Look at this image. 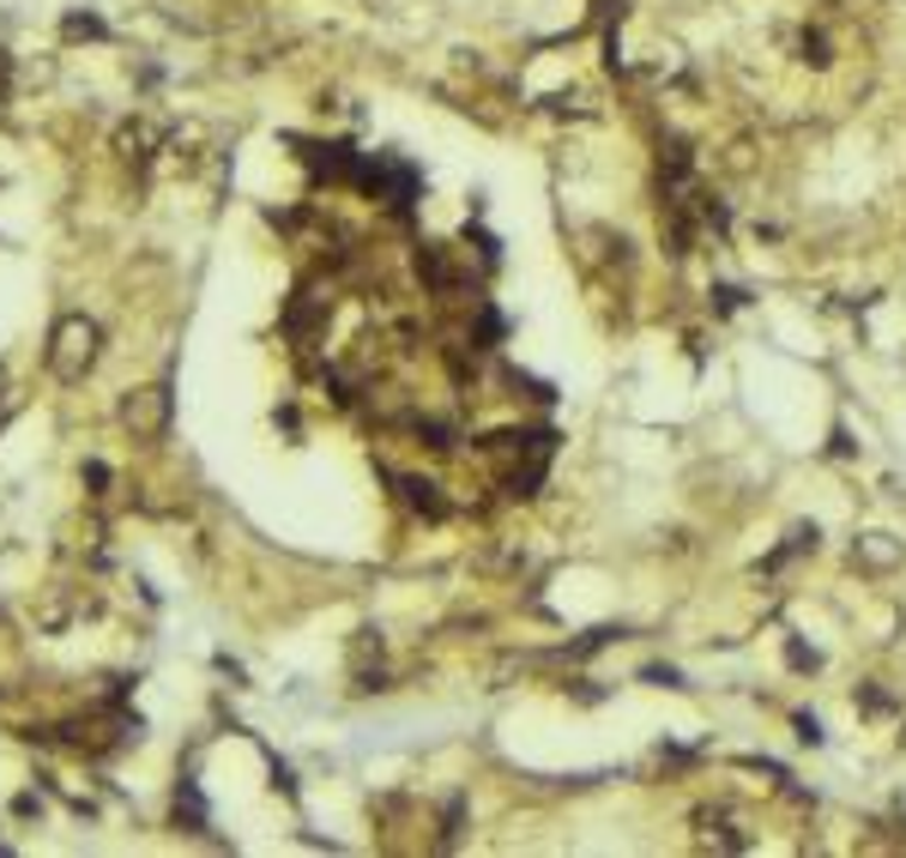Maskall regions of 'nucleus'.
I'll return each instance as SVG.
<instances>
[{"mask_svg":"<svg viewBox=\"0 0 906 858\" xmlns=\"http://www.w3.org/2000/svg\"><path fill=\"white\" fill-rule=\"evenodd\" d=\"M646 684H665V689H683V671H677V665H646Z\"/></svg>","mask_w":906,"mask_h":858,"instance_id":"0eeeda50","label":"nucleus"},{"mask_svg":"<svg viewBox=\"0 0 906 858\" xmlns=\"http://www.w3.org/2000/svg\"><path fill=\"white\" fill-rule=\"evenodd\" d=\"M103 332L91 315H61L55 332H49V375L55 381H85V369L97 363Z\"/></svg>","mask_w":906,"mask_h":858,"instance_id":"f257e3e1","label":"nucleus"},{"mask_svg":"<svg viewBox=\"0 0 906 858\" xmlns=\"http://www.w3.org/2000/svg\"><path fill=\"white\" fill-rule=\"evenodd\" d=\"M122 424L134 442H158L164 430H170V388H139V393H127L122 400Z\"/></svg>","mask_w":906,"mask_h":858,"instance_id":"f03ea898","label":"nucleus"},{"mask_svg":"<svg viewBox=\"0 0 906 858\" xmlns=\"http://www.w3.org/2000/svg\"><path fill=\"white\" fill-rule=\"evenodd\" d=\"M61 31H67V36H103V19H91V12H67Z\"/></svg>","mask_w":906,"mask_h":858,"instance_id":"423d86ee","label":"nucleus"},{"mask_svg":"<svg viewBox=\"0 0 906 858\" xmlns=\"http://www.w3.org/2000/svg\"><path fill=\"white\" fill-rule=\"evenodd\" d=\"M695 828H702V840H707V847H719V852L744 847V835H731V816H725V811H702V816H695Z\"/></svg>","mask_w":906,"mask_h":858,"instance_id":"39448f33","label":"nucleus"},{"mask_svg":"<svg viewBox=\"0 0 906 858\" xmlns=\"http://www.w3.org/2000/svg\"><path fill=\"white\" fill-rule=\"evenodd\" d=\"M393 484H399V496H405L411 508H423L430 520H442V515H447V502L435 496V484H430V478H399V472H393Z\"/></svg>","mask_w":906,"mask_h":858,"instance_id":"20e7f679","label":"nucleus"},{"mask_svg":"<svg viewBox=\"0 0 906 858\" xmlns=\"http://www.w3.org/2000/svg\"><path fill=\"white\" fill-rule=\"evenodd\" d=\"M798 738H804V744H822V720H815V713H798Z\"/></svg>","mask_w":906,"mask_h":858,"instance_id":"6e6552de","label":"nucleus"},{"mask_svg":"<svg viewBox=\"0 0 906 858\" xmlns=\"http://www.w3.org/2000/svg\"><path fill=\"white\" fill-rule=\"evenodd\" d=\"M418 278L435 290V297H447V290H460V273H453L447 248H435V242H423L418 248Z\"/></svg>","mask_w":906,"mask_h":858,"instance_id":"7ed1b4c3","label":"nucleus"}]
</instances>
